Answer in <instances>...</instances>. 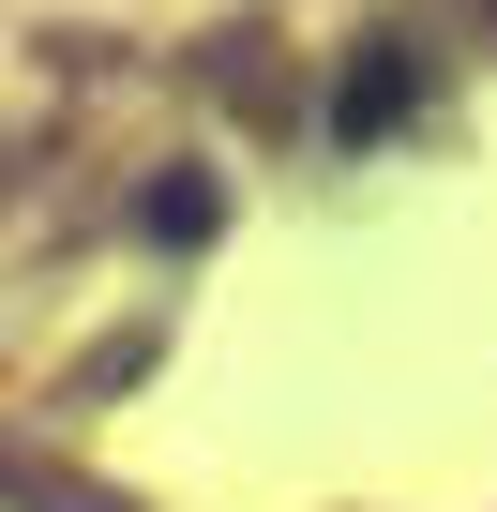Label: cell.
Wrapping results in <instances>:
<instances>
[{
    "instance_id": "1",
    "label": "cell",
    "mask_w": 497,
    "mask_h": 512,
    "mask_svg": "<svg viewBox=\"0 0 497 512\" xmlns=\"http://www.w3.org/2000/svg\"><path fill=\"white\" fill-rule=\"evenodd\" d=\"M407 106H422V61H407V46H362V61H347V91H332V136L362 151V136H392Z\"/></svg>"
},
{
    "instance_id": "2",
    "label": "cell",
    "mask_w": 497,
    "mask_h": 512,
    "mask_svg": "<svg viewBox=\"0 0 497 512\" xmlns=\"http://www.w3.org/2000/svg\"><path fill=\"white\" fill-rule=\"evenodd\" d=\"M151 241H211V181H151Z\"/></svg>"
}]
</instances>
